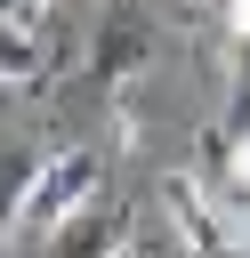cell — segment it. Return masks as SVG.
<instances>
[{
	"instance_id": "obj_3",
	"label": "cell",
	"mask_w": 250,
	"mask_h": 258,
	"mask_svg": "<svg viewBox=\"0 0 250 258\" xmlns=\"http://www.w3.org/2000/svg\"><path fill=\"white\" fill-rule=\"evenodd\" d=\"M145 32L137 24H105L97 32V81H129V73H145Z\"/></svg>"
},
{
	"instance_id": "obj_4",
	"label": "cell",
	"mask_w": 250,
	"mask_h": 258,
	"mask_svg": "<svg viewBox=\"0 0 250 258\" xmlns=\"http://www.w3.org/2000/svg\"><path fill=\"white\" fill-rule=\"evenodd\" d=\"M226 202H234V226H242V250H250V185H242V194H226Z\"/></svg>"
},
{
	"instance_id": "obj_2",
	"label": "cell",
	"mask_w": 250,
	"mask_h": 258,
	"mask_svg": "<svg viewBox=\"0 0 250 258\" xmlns=\"http://www.w3.org/2000/svg\"><path fill=\"white\" fill-rule=\"evenodd\" d=\"M40 32H48V8H0V81H40Z\"/></svg>"
},
{
	"instance_id": "obj_1",
	"label": "cell",
	"mask_w": 250,
	"mask_h": 258,
	"mask_svg": "<svg viewBox=\"0 0 250 258\" xmlns=\"http://www.w3.org/2000/svg\"><path fill=\"white\" fill-rule=\"evenodd\" d=\"M97 185H105V161L97 153H48L40 161V185H32V202H24V218H16V234H65V226H81V210L97 202Z\"/></svg>"
}]
</instances>
